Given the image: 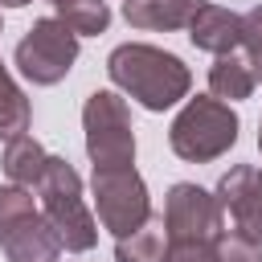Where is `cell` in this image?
<instances>
[{
    "label": "cell",
    "instance_id": "obj_1",
    "mask_svg": "<svg viewBox=\"0 0 262 262\" xmlns=\"http://www.w3.org/2000/svg\"><path fill=\"white\" fill-rule=\"evenodd\" d=\"M106 74L143 111H168L180 98H188V86H192V74H188V66L176 53L143 45V41L119 45L106 57Z\"/></svg>",
    "mask_w": 262,
    "mask_h": 262
},
{
    "label": "cell",
    "instance_id": "obj_8",
    "mask_svg": "<svg viewBox=\"0 0 262 262\" xmlns=\"http://www.w3.org/2000/svg\"><path fill=\"white\" fill-rule=\"evenodd\" d=\"M217 201L229 209L242 237L262 246V172L254 164H237L217 180Z\"/></svg>",
    "mask_w": 262,
    "mask_h": 262
},
{
    "label": "cell",
    "instance_id": "obj_16",
    "mask_svg": "<svg viewBox=\"0 0 262 262\" xmlns=\"http://www.w3.org/2000/svg\"><path fill=\"white\" fill-rule=\"evenodd\" d=\"M57 16H61L78 37H98V33H106V25H111L106 0H70L66 8H57Z\"/></svg>",
    "mask_w": 262,
    "mask_h": 262
},
{
    "label": "cell",
    "instance_id": "obj_10",
    "mask_svg": "<svg viewBox=\"0 0 262 262\" xmlns=\"http://www.w3.org/2000/svg\"><path fill=\"white\" fill-rule=\"evenodd\" d=\"M188 41L205 53H233V45H242V16L221 8V4H201L188 20Z\"/></svg>",
    "mask_w": 262,
    "mask_h": 262
},
{
    "label": "cell",
    "instance_id": "obj_7",
    "mask_svg": "<svg viewBox=\"0 0 262 262\" xmlns=\"http://www.w3.org/2000/svg\"><path fill=\"white\" fill-rule=\"evenodd\" d=\"M164 225L168 237H196V242H217L225 233V209L217 201V192H205L188 180L168 188L164 201Z\"/></svg>",
    "mask_w": 262,
    "mask_h": 262
},
{
    "label": "cell",
    "instance_id": "obj_4",
    "mask_svg": "<svg viewBox=\"0 0 262 262\" xmlns=\"http://www.w3.org/2000/svg\"><path fill=\"white\" fill-rule=\"evenodd\" d=\"M82 131H86V156L94 168H127L135 164V131L127 102L115 90H94L82 106Z\"/></svg>",
    "mask_w": 262,
    "mask_h": 262
},
{
    "label": "cell",
    "instance_id": "obj_14",
    "mask_svg": "<svg viewBox=\"0 0 262 262\" xmlns=\"http://www.w3.org/2000/svg\"><path fill=\"white\" fill-rule=\"evenodd\" d=\"M254 82H258V74H254V66H250L246 57L221 53V57L209 66V90H213V98L242 102V98L254 94Z\"/></svg>",
    "mask_w": 262,
    "mask_h": 262
},
{
    "label": "cell",
    "instance_id": "obj_13",
    "mask_svg": "<svg viewBox=\"0 0 262 262\" xmlns=\"http://www.w3.org/2000/svg\"><path fill=\"white\" fill-rule=\"evenodd\" d=\"M164 250H168V225L160 213L115 242V262H164Z\"/></svg>",
    "mask_w": 262,
    "mask_h": 262
},
{
    "label": "cell",
    "instance_id": "obj_17",
    "mask_svg": "<svg viewBox=\"0 0 262 262\" xmlns=\"http://www.w3.org/2000/svg\"><path fill=\"white\" fill-rule=\"evenodd\" d=\"M29 213H37L33 192H29L25 184H0V229L16 225V221L29 217Z\"/></svg>",
    "mask_w": 262,
    "mask_h": 262
},
{
    "label": "cell",
    "instance_id": "obj_19",
    "mask_svg": "<svg viewBox=\"0 0 262 262\" xmlns=\"http://www.w3.org/2000/svg\"><path fill=\"white\" fill-rule=\"evenodd\" d=\"M217 262H262V246L242 237L237 229L233 233H221L217 237Z\"/></svg>",
    "mask_w": 262,
    "mask_h": 262
},
{
    "label": "cell",
    "instance_id": "obj_6",
    "mask_svg": "<svg viewBox=\"0 0 262 262\" xmlns=\"http://www.w3.org/2000/svg\"><path fill=\"white\" fill-rule=\"evenodd\" d=\"M94 205H98V221L102 229H111L115 237H127L131 229H139L151 217L147 205V184L135 172V164L127 168H94Z\"/></svg>",
    "mask_w": 262,
    "mask_h": 262
},
{
    "label": "cell",
    "instance_id": "obj_11",
    "mask_svg": "<svg viewBox=\"0 0 262 262\" xmlns=\"http://www.w3.org/2000/svg\"><path fill=\"white\" fill-rule=\"evenodd\" d=\"M205 0H127L123 4V16L131 29H160V33H172V29H188L192 12L201 8Z\"/></svg>",
    "mask_w": 262,
    "mask_h": 262
},
{
    "label": "cell",
    "instance_id": "obj_9",
    "mask_svg": "<svg viewBox=\"0 0 262 262\" xmlns=\"http://www.w3.org/2000/svg\"><path fill=\"white\" fill-rule=\"evenodd\" d=\"M0 250L8 262H57L66 246L45 213H29L16 225L0 229Z\"/></svg>",
    "mask_w": 262,
    "mask_h": 262
},
{
    "label": "cell",
    "instance_id": "obj_24",
    "mask_svg": "<svg viewBox=\"0 0 262 262\" xmlns=\"http://www.w3.org/2000/svg\"><path fill=\"white\" fill-rule=\"evenodd\" d=\"M254 74H258V78H262V66H258V70H254Z\"/></svg>",
    "mask_w": 262,
    "mask_h": 262
},
{
    "label": "cell",
    "instance_id": "obj_20",
    "mask_svg": "<svg viewBox=\"0 0 262 262\" xmlns=\"http://www.w3.org/2000/svg\"><path fill=\"white\" fill-rule=\"evenodd\" d=\"M242 49H246V61L258 70L262 66V4L242 12Z\"/></svg>",
    "mask_w": 262,
    "mask_h": 262
},
{
    "label": "cell",
    "instance_id": "obj_23",
    "mask_svg": "<svg viewBox=\"0 0 262 262\" xmlns=\"http://www.w3.org/2000/svg\"><path fill=\"white\" fill-rule=\"evenodd\" d=\"M258 151H262V123H258Z\"/></svg>",
    "mask_w": 262,
    "mask_h": 262
},
{
    "label": "cell",
    "instance_id": "obj_5",
    "mask_svg": "<svg viewBox=\"0 0 262 262\" xmlns=\"http://www.w3.org/2000/svg\"><path fill=\"white\" fill-rule=\"evenodd\" d=\"M16 70L33 86H57L78 61V33L61 16H41L16 41Z\"/></svg>",
    "mask_w": 262,
    "mask_h": 262
},
{
    "label": "cell",
    "instance_id": "obj_22",
    "mask_svg": "<svg viewBox=\"0 0 262 262\" xmlns=\"http://www.w3.org/2000/svg\"><path fill=\"white\" fill-rule=\"evenodd\" d=\"M49 4H53V8H66V4H70V0H49Z\"/></svg>",
    "mask_w": 262,
    "mask_h": 262
},
{
    "label": "cell",
    "instance_id": "obj_21",
    "mask_svg": "<svg viewBox=\"0 0 262 262\" xmlns=\"http://www.w3.org/2000/svg\"><path fill=\"white\" fill-rule=\"evenodd\" d=\"M0 4H4V8H25L29 0H0Z\"/></svg>",
    "mask_w": 262,
    "mask_h": 262
},
{
    "label": "cell",
    "instance_id": "obj_12",
    "mask_svg": "<svg viewBox=\"0 0 262 262\" xmlns=\"http://www.w3.org/2000/svg\"><path fill=\"white\" fill-rule=\"evenodd\" d=\"M45 164H49V151L33 139V135H16L4 143V176L12 184H25V188H37L41 176H45Z\"/></svg>",
    "mask_w": 262,
    "mask_h": 262
},
{
    "label": "cell",
    "instance_id": "obj_15",
    "mask_svg": "<svg viewBox=\"0 0 262 262\" xmlns=\"http://www.w3.org/2000/svg\"><path fill=\"white\" fill-rule=\"evenodd\" d=\"M29 123H33V106H29L25 90L12 82V74L4 70V61H0V139L8 143L16 135H25Z\"/></svg>",
    "mask_w": 262,
    "mask_h": 262
},
{
    "label": "cell",
    "instance_id": "obj_3",
    "mask_svg": "<svg viewBox=\"0 0 262 262\" xmlns=\"http://www.w3.org/2000/svg\"><path fill=\"white\" fill-rule=\"evenodd\" d=\"M168 143L180 160L188 164H209L217 156H225L233 143H237V115L229 111V102L221 98H188L184 111L172 119V131H168Z\"/></svg>",
    "mask_w": 262,
    "mask_h": 262
},
{
    "label": "cell",
    "instance_id": "obj_2",
    "mask_svg": "<svg viewBox=\"0 0 262 262\" xmlns=\"http://www.w3.org/2000/svg\"><path fill=\"white\" fill-rule=\"evenodd\" d=\"M37 192H41V213H45L49 225L57 229L61 246H66L70 254L94 250L98 225H94V217H90V209H86V201H82V176L74 172V164L61 160V156H49Z\"/></svg>",
    "mask_w": 262,
    "mask_h": 262
},
{
    "label": "cell",
    "instance_id": "obj_18",
    "mask_svg": "<svg viewBox=\"0 0 262 262\" xmlns=\"http://www.w3.org/2000/svg\"><path fill=\"white\" fill-rule=\"evenodd\" d=\"M164 262H217V242H196V237H168Z\"/></svg>",
    "mask_w": 262,
    "mask_h": 262
}]
</instances>
